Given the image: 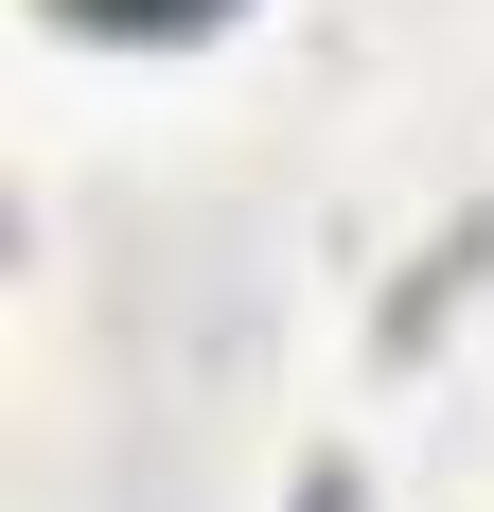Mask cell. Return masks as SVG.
<instances>
[{
    "label": "cell",
    "instance_id": "1",
    "mask_svg": "<svg viewBox=\"0 0 494 512\" xmlns=\"http://www.w3.org/2000/svg\"><path fill=\"white\" fill-rule=\"evenodd\" d=\"M71 18H106V36H195V18H230V0H71Z\"/></svg>",
    "mask_w": 494,
    "mask_h": 512
}]
</instances>
